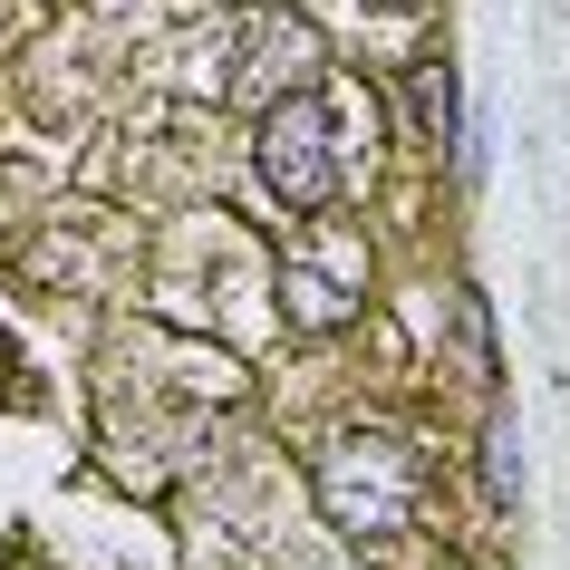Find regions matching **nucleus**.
I'll list each match as a JSON object with an SVG mask.
<instances>
[{
    "label": "nucleus",
    "instance_id": "4",
    "mask_svg": "<svg viewBox=\"0 0 570 570\" xmlns=\"http://www.w3.org/2000/svg\"><path fill=\"white\" fill-rule=\"evenodd\" d=\"M242 59H233V88L242 97H291V88H320V68H330V49H320V30H309L301 10H281V0H252L242 10Z\"/></svg>",
    "mask_w": 570,
    "mask_h": 570
},
{
    "label": "nucleus",
    "instance_id": "7",
    "mask_svg": "<svg viewBox=\"0 0 570 570\" xmlns=\"http://www.w3.org/2000/svg\"><path fill=\"white\" fill-rule=\"evenodd\" d=\"M445 570H464V561H445Z\"/></svg>",
    "mask_w": 570,
    "mask_h": 570
},
{
    "label": "nucleus",
    "instance_id": "5",
    "mask_svg": "<svg viewBox=\"0 0 570 570\" xmlns=\"http://www.w3.org/2000/svg\"><path fill=\"white\" fill-rule=\"evenodd\" d=\"M483 503H493V512H512V503H522V435H512V416H503V406L483 416Z\"/></svg>",
    "mask_w": 570,
    "mask_h": 570
},
{
    "label": "nucleus",
    "instance_id": "6",
    "mask_svg": "<svg viewBox=\"0 0 570 570\" xmlns=\"http://www.w3.org/2000/svg\"><path fill=\"white\" fill-rule=\"evenodd\" d=\"M367 10H416V0H367Z\"/></svg>",
    "mask_w": 570,
    "mask_h": 570
},
{
    "label": "nucleus",
    "instance_id": "2",
    "mask_svg": "<svg viewBox=\"0 0 570 570\" xmlns=\"http://www.w3.org/2000/svg\"><path fill=\"white\" fill-rule=\"evenodd\" d=\"M309 483H320V512H330L348 541H387V532H406L416 503H425V454H416V435H396V425H348V435L320 445Z\"/></svg>",
    "mask_w": 570,
    "mask_h": 570
},
{
    "label": "nucleus",
    "instance_id": "3",
    "mask_svg": "<svg viewBox=\"0 0 570 570\" xmlns=\"http://www.w3.org/2000/svg\"><path fill=\"white\" fill-rule=\"evenodd\" d=\"M367 301V242L348 233V223H320L309 242H291L281 252V309L301 320V330H348Z\"/></svg>",
    "mask_w": 570,
    "mask_h": 570
},
{
    "label": "nucleus",
    "instance_id": "1",
    "mask_svg": "<svg viewBox=\"0 0 570 570\" xmlns=\"http://www.w3.org/2000/svg\"><path fill=\"white\" fill-rule=\"evenodd\" d=\"M367 146V97L348 107V97L330 88H291L262 107V184L281 213H330L338 194H348V155Z\"/></svg>",
    "mask_w": 570,
    "mask_h": 570
}]
</instances>
